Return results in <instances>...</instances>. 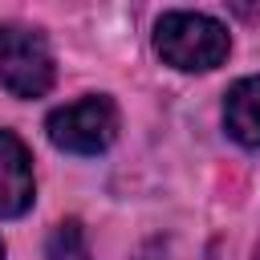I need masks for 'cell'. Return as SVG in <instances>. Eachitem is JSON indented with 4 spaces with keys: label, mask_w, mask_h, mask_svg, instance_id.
<instances>
[{
    "label": "cell",
    "mask_w": 260,
    "mask_h": 260,
    "mask_svg": "<svg viewBox=\"0 0 260 260\" xmlns=\"http://www.w3.org/2000/svg\"><path fill=\"white\" fill-rule=\"evenodd\" d=\"M45 260H89L85 228L77 219H61L45 240Z\"/></svg>",
    "instance_id": "6"
},
{
    "label": "cell",
    "mask_w": 260,
    "mask_h": 260,
    "mask_svg": "<svg viewBox=\"0 0 260 260\" xmlns=\"http://www.w3.org/2000/svg\"><path fill=\"white\" fill-rule=\"evenodd\" d=\"M57 65L49 41L24 24H0V85L12 98H41L53 89Z\"/></svg>",
    "instance_id": "2"
},
{
    "label": "cell",
    "mask_w": 260,
    "mask_h": 260,
    "mask_svg": "<svg viewBox=\"0 0 260 260\" xmlns=\"http://www.w3.org/2000/svg\"><path fill=\"white\" fill-rule=\"evenodd\" d=\"M49 142L69 154H102L118 138V106L106 93H89L49 114Z\"/></svg>",
    "instance_id": "3"
},
{
    "label": "cell",
    "mask_w": 260,
    "mask_h": 260,
    "mask_svg": "<svg viewBox=\"0 0 260 260\" xmlns=\"http://www.w3.org/2000/svg\"><path fill=\"white\" fill-rule=\"evenodd\" d=\"M142 260H154V256H142Z\"/></svg>",
    "instance_id": "8"
},
{
    "label": "cell",
    "mask_w": 260,
    "mask_h": 260,
    "mask_svg": "<svg viewBox=\"0 0 260 260\" xmlns=\"http://www.w3.org/2000/svg\"><path fill=\"white\" fill-rule=\"evenodd\" d=\"M223 126L240 146H260V73L244 77L223 98Z\"/></svg>",
    "instance_id": "5"
},
{
    "label": "cell",
    "mask_w": 260,
    "mask_h": 260,
    "mask_svg": "<svg viewBox=\"0 0 260 260\" xmlns=\"http://www.w3.org/2000/svg\"><path fill=\"white\" fill-rule=\"evenodd\" d=\"M32 158L12 130H0V219H16L32 207Z\"/></svg>",
    "instance_id": "4"
},
{
    "label": "cell",
    "mask_w": 260,
    "mask_h": 260,
    "mask_svg": "<svg viewBox=\"0 0 260 260\" xmlns=\"http://www.w3.org/2000/svg\"><path fill=\"white\" fill-rule=\"evenodd\" d=\"M154 49H158V57L167 65H175L183 73H207V69L228 61L232 37L215 16L162 12V20L154 24Z\"/></svg>",
    "instance_id": "1"
},
{
    "label": "cell",
    "mask_w": 260,
    "mask_h": 260,
    "mask_svg": "<svg viewBox=\"0 0 260 260\" xmlns=\"http://www.w3.org/2000/svg\"><path fill=\"white\" fill-rule=\"evenodd\" d=\"M0 260H4V244H0Z\"/></svg>",
    "instance_id": "7"
}]
</instances>
